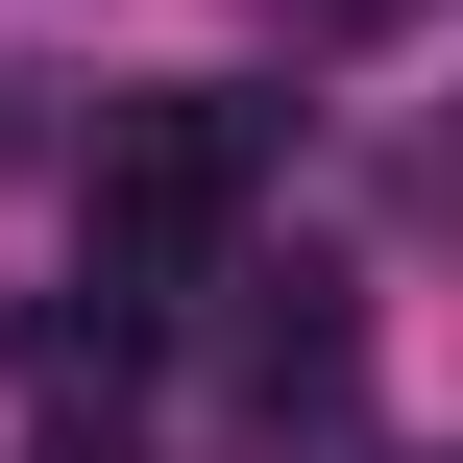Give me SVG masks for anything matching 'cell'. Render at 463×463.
Listing matches in <instances>:
<instances>
[{
  "mask_svg": "<svg viewBox=\"0 0 463 463\" xmlns=\"http://www.w3.org/2000/svg\"><path fill=\"white\" fill-rule=\"evenodd\" d=\"M244 171H269V98H220V73H171V98H98V293L122 317H171L195 293V244L244 220Z\"/></svg>",
  "mask_w": 463,
  "mask_h": 463,
  "instance_id": "obj_1",
  "label": "cell"
},
{
  "mask_svg": "<svg viewBox=\"0 0 463 463\" xmlns=\"http://www.w3.org/2000/svg\"><path fill=\"white\" fill-rule=\"evenodd\" d=\"M439 195H463V146H439Z\"/></svg>",
  "mask_w": 463,
  "mask_h": 463,
  "instance_id": "obj_4",
  "label": "cell"
},
{
  "mask_svg": "<svg viewBox=\"0 0 463 463\" xmlns=\"http://www.w3.org/2000/svg\"><path fill=\"white\" fill-rule=\"evenodd\" d=\"M49 463H146V439H49Z\"/></svg>",
  "mask_w": 463,
  "mask_h": 463,
  "instance_id": "obj_3",
  "label": "cell"
},
{
  "mask_svg": "<svg viewBox=\"0 0 463 463\" xmlns=\"http://www.w3.org/2000/svg\"><path fill=\"white\" fill-rule=\"evenodd\" d=\"M269 24H317V49H366V24H415V0H269Z\"/></svg>",
  "mask_w": 463,
  "mask_h": 463,
  "instance_id": "obj_2",
  "label": "cell"
}]
</instances>
